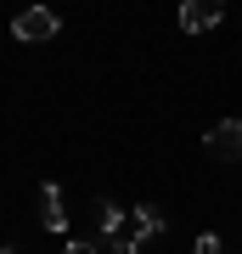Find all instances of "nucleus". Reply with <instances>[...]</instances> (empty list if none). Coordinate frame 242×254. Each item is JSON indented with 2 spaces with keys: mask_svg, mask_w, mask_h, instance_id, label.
Segmentation results:
<instances>
[{
  "mask_svg": "<svg viewBox=\"0 0 242 254\" xmlns=\"http://www.w3.org/2000/svg\"><path fill=\"white\" fill-rule=\"evenodd\" d=\"M56 28H62V17H56L51 6H23L17 17H11V40H23V46H45V40H56Z\"/></svg>",
  "mask_w": 242,
  "mask_h": 254,
  "instance_id": "nucleus-1",
  "label": "nucleus"
},
{
  "mask_svg": "<svg viewBox=\"0 0 242 254\" xmlns=\"http://www.w3.org/2000/svg\"><path fill=\"white\" fill-rule=\"evenodd\" d=\"M203 153L214 164H242V119H220V125L203 136Z\"/></svg>",
  "mask_w": 242,
  "mask_h": 254,
  "instance_id": "nucleus-2",
  "label": "nucleus"
},
{
  "mask_svg": "<svg viewBox=\"0 0 242 254\" xmlns=\"http://www.w3.org/2000/svg\"><path fill=\"white\" fill-rule=\"evenodd\" d=\"M225 23V0H180V34H208Z\"/></svg>",
  "mask_w": 242,
  "mask_h": 254,
  "instance_id": "nucleus-3",
  "label": "nucleus"
},
{
  "mask_svg": "<svg viewBox=\"0 0 242 254\" xmlns=\"http://www.w3.org/2000/svg\"><path fill=\"white\" fill-rule=\"evenodd\" d=\"M124 226H130V215H124V209H118L113 198H90V237H96V243L118 237Z\"/></svg>",
  "mask_w": 242,
  "mask_h": 254,
  "instance_id": "nucleus-4",
  "label": "nucleus"
},
{
  "mask_svg": "<svg viewBox=\"0 0 242 254\" xmlns=\"http://www.w3.org/2000/svg\"><path fill=\"white\" fill-rule=\"evenodd\" d=\"M40 226L51 232V237L68 232V198H62V187H56V181L40 187Z\"/></svg>",
  "mask_w": 242,
  "mask_h": 254,
  "instance_id": "nucleus-5",
  "label": "nucleus"
},
{
  "mask_svg": "<svg viewBox=\"0 0 242 254\" xmlns=\"http://www.w3.org/2000/svg\"><path fill=\"white\" fill-rule=\"evenodd\" d=\"M163 209L158 203H135V215H130V237H141V243H152V237H163Z\"/></svg>",
  "mask_w": 242,
  "mask_h": 254,
  "instance_id": "nucleus-6",
  "label": "nucleus"
},
{
  "mask_svg": "<svg viewBox=\"0 0 242 254\" xmlns=\"http://www.w3.org/2000/svg\"><path fill=\"white\" fill-rule=\"evenodd\" d=\"M107 254H141V237H130V232H118V237H107V243H101Z\"/></svg>",
  "mask_w": 242,
  "mask_h": 254,
  "instance_id": "nucleus-7",
  "label": "nucleus"
},
{
  "mask_svg": "<svg viewBox=\"0 0 242 254\" xmlns=\"http://www.w3.org/2000/svg\"><path fill=\"white\" fill-rule=\"evenodd\" d=\"M62 254H101V243H96V237H68Z\"/></svg>",
  "mask_w": 242,
  "mask_h": 254,
  "instance_id": "nucleus-8",
  "label": "nucleus"
},
{
  "mask_svg": "<svg viewBox=\"0 0 242 254\" xmlns=\"http://www.w3.org/2000/svg\"><path fill=\"white\" fill-rule=\"evenodd\" d=\"M192 254H225V243H220V237H214V232H203V237H197V243H192Z\"/></svg>",
  "mask_w": 242,
  "mask_h": 254,
  "instance_id": "nucleus-9",
  "label": "nucleus"
},
{
  "mask_svg": "<svg viewBox=\"0 0 242 254\" xmlns=\"http://www.w3.org/2000/svg\"><path fill=\"white\" fill-rule=\"evenodd\" d=\"M0 254H17V243H0Z\"/></svg>",
  "mask_w": 242,
  "mask_h": 254,
  "instance_id": "nucleus-10",
  "label": "nucleus"
}]
</instances>
